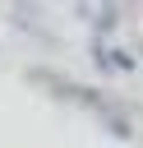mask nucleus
I'll return each instance as SVG.
<instances>
[{
	"label": "nucleus",
	"instance_id": "1",
	"mask_svg": "<svg viewBox=\"0 0 143 148\" xmlns=\"http://www.w3.org/2000/svg\"><path fill=\"white\" fill-rule=\"evenodd\" d=\"M97 60H101V69H111V74H129V69H134V56L120 51V46H97Z\"/></svg>",
	"mask_w": 143,
	"mask_h": 148
},
{
	"label": "nucleus",
	"instance_id": "2",
	"mask_svg": "<svg viewBox=\"0 0 143 148\" xmlns=\"http://www.w3.org/2000/svg\"><path fill=\"white\" fill-rule=\"evenodd\" d=\"M78 14H83V18H97V23H101V32H111V28H115V18H120V9H111V5H101V9H88V5H83Z\"/></svg>",
	"mask_w": 143,
	"mask_h": 148
}]
</instances>
